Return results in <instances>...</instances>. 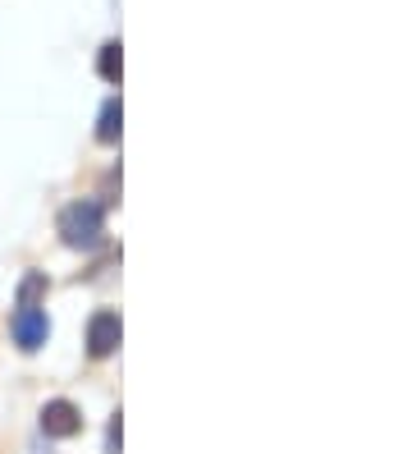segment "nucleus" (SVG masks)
<instances>
[{
    "instance_id": "nucleus-3",
    "label": "nucleus",
    "mask_w": 412,
    "mask_h": 454,
    "mask_svg": "<svg viewBox=\"0 0 412 454\" xmlns=\"http://www.w3.org/2000/svg\"><path fill=\"white\" fill-rule=\"evenodd\" d=\"M42 432L65 441V436H78L82 432V413L69 404V399H51V404L42 409Z\"/></svg>"
},
{
    "instance_id": "nucleus-5",
    "label": "nucleus",
    "mask_w": 412,
    "mask_h": 454,
    "mask_svg": "<svg viewBox=\"0 0 412 454\" xmlns=\"http://www.w3.org/2000/svg\"><path fill=\"white\" fill-rule=\"evenodd\" d=\"M120 124H124V111H120V101H105V106H101V124H97V138H101V143H115V138H120Z\"/></svg>"
},
{
    "instance_id": "nucleus-8",
    "label": "nucleus",
    "mask_w": 412,
    "mask_h": 454,
    "mask_svg": "<svg viewBox=\"0 0 412 454\" xmlns=\"http://www.w3.org/2000/svg\"><path fill=\"white\" fill-rule=\"evenodd\" d=\"M110 454H120V413H115V422H110Z\"/></svg>"
},
{
    "instance_id": "nucleus-4",
    "label": "nucleus",
    "mask_w": 412,
    "mask_h": 454,
    "mask_svg": "<svg viewBox=\"0 0 412 454\" xmlns=\"http://www.w3.org/2000/svg\"><path fill=\"white\" fill-rule=\"evenodd\" d=\"M120 349V317L115 312H97L88 322V354L92 358H110Z\"/></svg>"
},
{
    "instance_id": "nucleus-6",
    "label": "nucleus",
    "mask_w": 412,
    "mask_h": 454,
    "mask_svg": "<svg viewBox=\"0 0 412 454\" xmlns=\"http://www.w3.org/2000/svg\"><path fill=\"white\" fill-rule=\"evenodd\" d=\"M120 69H124L120 42H105V46H101V78H105V83H120Z\"/></svg>"
},
{
    "instance_id": "nucleus-1",
    "label": "nucleus",
    "mask_w": 412,
    "mask_h": 454,
    "mask_svg": "<svg viewBox=\"0 0 412 454\" xmlns=\"http://www.w3.org/2000/svg\"><path fill=\"white\" fill-rule=\"evenodd\" d=\"M60 239L69 248H97L101 244V207L97 202H74L60 211Z\"/></svg>"
},
{
    "instance_id": "nucleus-2",
    "label": "nucleus",
    "mask_w": 412,
    "mask_h": 454,
    "mask_svg": "<svg viewBox=\"0 0 412 454\" xmlns=\"http://www.w3.org/2000/svg\"><path fill=\"white\" fill-rule=\"evenodd\" d=\"M10 331H14V340H19V349H42L46 344V335H51V322H46V312L42 308H19L14 312V322H10Z\"/></svg>"
},
{
    "instance_id": "nucleus-7",
    "label": "nucleus",
    "mask_w": 412,
    "mask_h": 454,
    "mask_svg": "<svg viewBox=\"0 0 412 454\" xmlns=\"http://www.w3.org/2000/svg\"><path fill=\"white\" fill-rule=\"evenodd\" d=\"M46 294V276H27L19 285V308H37V299Z\"/></svg>"
}]
</instances>
